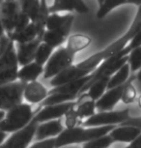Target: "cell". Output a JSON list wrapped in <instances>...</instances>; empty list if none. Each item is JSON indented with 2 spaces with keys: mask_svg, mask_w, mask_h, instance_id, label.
Masks as SVG:
<instances>
[{
  "mask_svg": "<svg viewBox=\"0 0 141 148\" xmlns=\"http://www.w3.org/2000/svg\"><path fill=\"white\" fill-rule=\"evenodd\" d=\"M140 29H141V6L138 7L136 15L134 16V19L132 21L131 25L129 26V28L127 30V32L122 37H120L116 41L113 42V43H111L106 49L96 52V53L87 57L83 61L77 63V66L81 69L88 70L90 72H94L104 60L114 56L115 54H117L121 51H123L128 46L129 42L132 40V38L137 34V32Z\"/></svg>",
  "mask_w": 141,
  "mask_h": 148,
  "instance_id": "obj_1",
  "label": "cell"
},
{
  "mask_svg": "<svg viewBox=\"0 0 141 148\" xmlns=\"http://www.w3.org/2000/svg\"><path fill=\"white\" fill-rule=\"evenodd\" d=\"M117 126L85 128L78 126L72 129H65L55 139V148H61L71 144H84L93 139L108 135Z\"/></svg>",
  "mask_w": 141,
  "mask_h": 148,
  "instance_id": "obj_2",
  "label": "cell"
},
{
  "mask_svg": "<svg viewBox=\"0 0 141 148\" xmlns=\"http://www.w3.org/2000/svg\"><path fill=\"white\" fill-rule=\"evenodd\" d=\"M35 116L32 106L27 103L16 106L5 113L0 121V131L7 134H14L28 126Z\"/></svg>",
  "mask_w": 141,
  "mask_h": 148,
  "instance_id": "obj_3",
  "label": "cell"
},
{
  "mask_svg": "<svg viewBox=\"0 0 141 148\" xmlns=\"http://www.w3.org/2000/svg\"><path fill=\"white\" fill-rule=\"evenodd\" d=\"M18 66L15 43L11 41L0 57V86L18 80Z\"/></svg>",
  "mask_w": 141,
  "mask_h": 148,
  "instance_id": "obj_4",
  "label": "cell"
},
{
  "mask_svg": "<svg viewBox=\"0 0 141 148\" xmlns=\"http://www.w3.org/2000/svg\"><path fill=\"white\" fill-rule=\"evenodd\" d=\"M74 56L76 55L69 51L66 47H60L59 49L54 51L48 63L45 65L44 79H52L60 73L74 65Z\"/></svg>",
  "mask_w": 141,
  "mask_h": 148,
  "instance_id": "obj_5",
  "label": "cell"
},
{
  "mask_svg": "<svg viewBox=\"0 0 141 148\" xmlns=\"http://www.w3.org/2000/svg\"><path fill=\"white\" fill-rule=\"evenodd\" d=\"M129 108L122 110L104 111L94 114L82 123L81 126L85 128H95L104 126H119L129 119Z\"/></svg>",
  "mask_w": 141,
  "mask_h": 148,
  "instance_id": "obj_6",
  "label": "cell"
},
{
  "mask_svg": "<svg viewBox=\"0 0 141 148\" xmlns=\"http://www.w3.org/2000/svg\"><path fill=\"white\" fill-rule=\"evenodd\" d=\"M26 83L16 80L0 86V110L7 112L11 108L22 104Z\"/></svg>",
  "mask_w": 141,
  "mask_h": 148,
  "instance_id": "obj_7",
  "label": "cell"
},
{
  "mask_svg": "<svg viewBox=\"0 0 141 148\" xmlns=\"http://www.w3.org/2000/svg\"><path fill=\"white\" fill-rule=\"evenodd\" d=\"M39 123L35 118L24 129L12 134L0 148H28L29 144L35 138L36 130Z\"/></svg>",
  "mask_w": 141,
  "mask_h": 148,
  "instance_id": "obj_8",
  "label": "cell"
},
{
  "mask_svg": "<svg viewBox=\"0 0 141 148\" xmlns=\"http://www.w3.org/2000/svg\"><path fill=\"white\" fill-rule=\"evenodd\" d=\"M76 106H77V101L68 102L60 105L46 106V107H43V108L39 107L35 110L34 118L39 124L44 122L51 121V120L61 119L63 116L66 115V113L71 108H73Z\"/></svg>",
  "mask_w": 141,
  "mask_h": 148,
  "instance_id": "obj_9",
  "label": "cell"
},
{
  "mask_svg": "<svg viewBox=\"0 0 141 148\" xmlns=\"http://www.w3.org/2000/svg\"><path fill=\"white\" fill-rule=\"evenodd\" d=\"M21 11L19 1H1L0 3V13L1 19L6 35L15 31L16 21Z\"/></svg>",
  "mask_w": 141,
  "mask_h": 148,
  "instance_id": "obj_10",
  "label": "cell"
},
{
  "mask_svg": "<svg viewBox=\"0 0 141 148\" xmlns=\"http://www.w3.org/2000/svg\"><path fill=\"white\" fill-rule=\"evenodd\" d=\"M66 129L63 126L61 119L51 120V121L40 123L35 134V139L37 141L46 140L49 138H56Z\"/></svg>",
  "mask_w": 141,
  "mask_h": 148,
  "instance_id": "obj_11",
  "label": "cell"
},
{
  "mask_svg": "<svg viewBox=\"0 0 141 148\" xmlns=\"http://www.w3.org/2000/svg\"><path fill=\"white\" fill-rule=\"evenodd\" d=\"M125 84L107 90L101 96V99H99L96 102V110H98L99 112L113 110V108L118 104V102L121 101L124 88H125Z\"/></svg>",
  "mask_w": 141,
  "mask_h": 148,
  "instance_id": "obj_12",
  "label": "cell"
},
{
  "mask_svg": "<svg viewBox=\"0 0 141 148\" xmlns=\"http://www.w3.org/2000/svg\"><path fill=\"white\" fill-rule=\"evenodd\" d=\"M61 12L87 14L89 8L82 0H55L51 6H49V13L59 14Z\"/></svg>",
  "mask_w": 141,
  "mask_h": 148,
  "instance_id": "obj_13",
  "label": "cell"
},
{
  "mask_svg": "<svg viewBox=\"0 0 141 148\" xmlns=\"http://www.w3.org/2000/svg\"><path fill=\"white\" fill-rule=\"evenodd\" d=\"M42 43V39L37 38L36 40L26 44H16V57H18V65L25 66L27 64L34 62L36 51L39 46Z\"/></svg>",
  "mask_w": 141,
  "mask_h": 148,
  "instance_id": "obj_14",
  "label": "cell"
},
{
  "mask_svg": "<svg viewBox=\"0 0 141 148\" xmlns=\"http://www.w3.org/2000/svg\"><path fill=\"white\" fill-rule=\"evenodd\" d=\"M73 26V22H70L63 28L58 30H46L43 35L42 42L52 49H59L65 42H67L68 38L70 37V32Z\"/></svg>",
  "mask_w": 141,
  "mask_h": 148,
  "instance_id": "obj_15",
  "label": "cell"
},
{
  "mask_svg": "<svg viewBox=\"0 0 141 148\" xmlns=\"http://www.w3.org/2000/svg\"><path fill=\"white\" fill-rule=\"evenodd\" d=\"M48 96V90L40 82L26 83L23 93V99L27 104H42Z\"/></svg>",
  "mask_w": 141,
  "mask_h": 148,
  "instance_id": "obj_16",
  "label": "cell"
},
{
  "mask_svg": "<svg viewBox=\"0 0 141 148\" xmlns=\"http://www.w3.org/2000/svg\"><path fill=\"white\" fill-rule=\"evenodd\" d=\"M141 135V131L131 126H117L109 133L110 138L114 142L131 143Z\"/></svg>",
  "mask_w": 141,
  "mask_h": 148,
  "instance_id": "obj_17",
  "label": "cell"
},
{
  "mask_svg": "<svg viewBox=\"0 0 141 148\" xmlns=\"http://www.w3.org/2000/svg\"><path fill=\"white\" fill-rule=\"evenodd\" d=\"M44 71H45V67L39 65L36 62L29 63L18 70V79L24 83L37 82L38 77L44 74Z\"/></svg>",
  "mask_w": 141,
  "mask_h": 148,
  "instance_id": "obj_18",
  "label": "cell"
},
{
  "mask_svg": "<svg viewBox=\"0 0 141 148\" xmlns=\"http://www.w3.org/2000/svg\"><path fill=\"white\" fill-rule=\"evenodd\" d=\"M98 4L99 10L96 14L97 18H104L112 10L119 6H122V5L134 4L139 7L141 6V0H101V1H98Z\"/></svg>",
  "mask_w": 141,
  "mask_h": 148,
  "instance_id": "obj_19",
  "label": "cell"
},
{
  "mask_svg": "<svg viewBox=\"0 0 141 148\" xmlns=\"http://www.w3.org/2000/svg\"><path fill=\"white\" fill-rule=\"evenodd\" d=\"M8 38L10 41L15 44H26L36 40L38 37V32L34 23H30L28 26L19 31H14L11 34H8Z\"/></svg>",
  "mask_w": 141,
  "mask_h": 148,
  "instance_id": "obj_20",
  "label": "cell"
},
{
  "mask_svg": "<svg viewBox=\"0 0 141 148\" xmlns=\"http://www.w3.org/2000/svg\"><path fill=\"white\" fill-rule=\"evenodd\" d=\"M91 43H92V39L88 35L77 33V34L71 35L68 38L66 49L76 55L77 52L83 51V49L89 47Z\"/></svg>",
  "mask_w": 141,
  "mask_h": 148,
  "instance_id": "obj_21",
  "label": "cell"
},
{
  "mask_svg": "<svg viewBox=\"0 0 141 148\" xmlns=\"http://www.w3.org/2000/svg\"><path fill=\"white\" fill-rule=\"evenodd\" d=\"M109 79H110L109 77H101L99 80H97L85 93L81 94L80 96H82L85 99H89L92 100V101L97 102L107 91V86H108Z\"/></svg>",
  "mask_w": 141,
  "mask_h": 148,
  "instance_id": "obj_22",
  "label": "cell"
},
{
  "mask_svg": "<svg viewBox=\"0 0 141 148\" xmlns=\"http://www.w3.org/2000/svg\"><path fill=\"white\" fill-rule=\"evenodd\" d=\"M77 101V106L76 107V113L78 115L79 120L83 123V121L92 117L96 114V102L89 99H85L82 96H79Z\"/></svg>",
  "mask_w": 141,
  "mask_h": 148,
  "instance_id": "obj_23",
  "label": "cell"
},
{
  "mask_svg": "<svg viewBox=\"0 0 141 148\" xmlns=\"http://www.w3.org/2000/svg\"><path fill=\"white\" fill-rule=\"evenodd\" d=\"M74 16L72 14L60 15V14H50L46 21V30H58L63 28L70 22H74Z\"/></svg>",
  "mask_w": 141,
  "mask_h": 148,
  "instance_id": "obj_24",
  "label": "cell"
},
{
  "mask_svg": "<svg viewBox=\"0 0 141 148\" xmlns=\"http://www.w3.org/2000/svg\"><path fill=\"white\" fill-rule=\"evenodd\" d=\"M21 11L28 16L30 21L35 23L39 18V14L41 10V1L37 0H23L19 1Z\"/></svg>",
  "mask_w": 141,
  "mask_h": 148,
  "instance_id": "obj_25",
  "label": "cell"
},
{
  "mask_svg": "<svg viewBox=\"0 0 141 148\" xmlns=\"http://www.w3.org/2000/svg\"><path fill=\"white\" fill-rule=\"evenodd\" d=\"M129 74H131V68H129V63H127L117 73H115L110 77L108 86H107V90L125 84L129 79Z\"/></svg>",
  "mask_w": 141,
  "mask_h": 148,
  "instance_id": "obj_26",
  "label": "cell"
},
{
  "mask_svg": "<svg viewBox=\"0 0 141 148\" xmlns=\"http://www.w3.org/2000/svg\"><path fill=\"white\" fill-rule=\"evenodd\" d=\"M53 52H54V49H52L51 47H49L48 45H46L42 42L40 46H39L37 51H36L34 62L39 64V65L45 67V65L48 63V61L49 60V58L51 57Z\"/></svg>",
  "mask_w": 141,
  "mask_h": 148,
  "instance_id": "obj_27",
  "label": "cell"
},
{
  "mask_svg": "<svg viewBox=\"0 0 141 148\" xmlns=\"http://www.w3.org/2000/svg\"><path fill=\"white\" fill-rule=\"evenodd\" d=\"M134 79H136L135 76H132L131 77H129V80L125 84V88H124L121 101L126 105L131 104V103H134L135 101V99H136L137 92H136V89L134 88V86L132 85V80Z\"/></svg>",
  "mask_w": 141,
  "mask_h": 148,
  "instance_id": "obj_28",
  "label": "cell"
},
{
  "mask_svg": "<svg viewBox=\"0 0 141 148\" xmlns=\"http://www.w3.org/2000/svg\"><path fill=\"white\" fill-rule=\"evenodd\" d=\"M113 143H114V141L112 140V138H110L108 134V135L101 136V138L86 142V143L83 144L82 148H108Z\"/></svg>",
  "mask_w": 141,
  "mask_h": 148,
  "instance_id": "obj_29",
  "label": "cell"
},
{
  "mask_svg": "<svg viewBox=\"0 0 141 148\" xmlns=\"http://www.w3.org/2000/svg\"><path fill=\"white\" fill-rule=\"evenodd\" d=\"M128 63L131 73L137 72L141 69V47L134 49L129 54Z\"/></svg>",
  "mask_w": 141,
  "mask_h": 148,
  "instance_id": "obj_30",
  "label": "cell"
},
{
  "mask_svg": "<svg viewBox=\"0 0 141 148\" xmlns=\"http://www.w3.org/2000/svg\"><path fill=\"white\" fill-rule=\"evenodd\" d=\"M76 107L71 108V110L66 113V115H65V128L66 129H72V128L78 127V126H81L82 125V122L79 120L78 115H77V113H76Z\"/></svg>",
  "mask_w": 141,
  "mask_h": 148,
  "instance_id": "obj_31",
  "label": "cell"
},
{
  "mask_svg": "<svg viewBox=\"0 0 141 148\" xmlns=\"http://www.w3.org/2000/svg\"><path fill=\"white\" fill-rule=\"evenodd\" d=\"M120 126H131L134 128H137L138 130L141 131V117H129V120L121 124Z\"/></svg>",
  "mask_w": 141,
  "mask_h": 148,
  "instance_id": "obj_32",
  "label": "cell"
},
{
  "mask_svg": "<svg viewBox=\"0 0 141 148\" xmlns=\"http://www.w3.org/2000/svg\"><path fill=\"white\" fill-rule=\"evenodd\" d=\"M1 3V1H0ZM8 36L6 35V32L4 30V27H3V24H2V19H1V13H0V41L2 40H5L7 39Z\"/></svg>",
  "mask_w": 141,
  "mask_h": 148,
  "instance_id": "obj_33",
  "label": "cell"
},
{
  "mask_svg": "<svg viewBox=\"0 0 141 148\" xmlns=\"http://www.w3.org/2000/svg\"><path fill=\"white\" fill-rule=\"evenodd\" d=\"M7 138H8V134L2 132V131H0V146L4 143L5 140H6Z\"/></svg>",
  "mask_w": 141,
  "mask_h": 148,
  "instance_id": "obj_34",
  "label": "cell"
},
{
  "mask_svg": "<svg viewBox=\"0 0 141 148\" xmlns=\"http://www.w3.org/2000/svg\"><path fill=\"white\" fill-rule=\"evenodd\" d=\"M135 77H136V79L138 80V82H141V69L138 71V73L136 74V76H135Z\"/></svg>",
  "mask_w": 141,
  "mask_h": 148,
  "instance_id": "obj_35",
  "label": "cell"
},
{
  "mask_svg": "<svg viewBox=\"0 0 141 148\" xmlns=\"http://www.w3.org/2000/svg\"><path fill=\"white\" fill-rule=\"evenodd\" d=\"M5 113H6V112H4V111H1V110H0V121H1V120L4 118Z\"/></svg>",
  "mask_w": 141,
  "mask_h": 148,
  "instance_id": "obj_36",
  "label": "cell"
},
{
  "mask_svg": "<svg viewBox=\"0 0 141 148\" xmlns=\"http://www.w3.org/2000/svg\"><path fill=\"white\" fill-rule=\"evenodd\" d=\"M137 104H138V107L141 108V95H140L139 98H138V100H137Z\"/></svg>",
  "mask_w": 141,
  "mask_h": 148,
  "instance_id": "obj_37",
  "label": "cell"
},
{
  "mask_svg": "<svg viewBox=\"0 0 141 148\" xmlns=\"http://www.w3.org/2000/svg\"><path fill=\"white\" fill-rule=\"evenodd\" d=\"M124 148H131V145H128V146H126V147H124Z\"/></svg>",
  "mask_w": 141,
  "mask_h": 148,
  "instance_id": "obj_38",
  "label": "cell"
},
{
  "mask_svg": "<svg viewBox=\"0 0 141 148\" xmlns=\"http://www.w3.org/2000/svg\"><path fill=\"white\" fill-rule=\"evenodd\" d=\"M0 57H1V54H0Z\"/></svg>",
  "mask_w": 141,
  "mask_h": 148,
  "instance_id": "obj_39",
  "label": "cell"
}]
</instances>
